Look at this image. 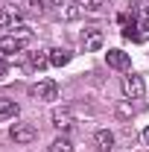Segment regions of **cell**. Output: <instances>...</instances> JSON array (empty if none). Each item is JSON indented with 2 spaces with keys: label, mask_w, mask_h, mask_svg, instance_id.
Listing matches in <instances>:
<instances>
[{
  "label": "cell",
  "mask_w": 149,
  "mask_h": 152,
  "mask_svg": "<svg viewBox=\"0 0 149 152\" xmlns=\"http://www.w3.org/2000/svg\"><path fill=\"white\" fill-rule=\"evenodd\" d=\"M53 152H73V143H70V137L58 134L56 140H53Z\"/></svg>",
  "instance_id": "14"
},
{
  "label": "cell",
  "mask_w": 149,
  "mask_h": 152,
  "mask_svg": "<svg viewBox=\"0 0 149 152\" xmlns=\"http://www.w3.org/2000/svg\"><path fill=\"white\" fill-rule=\"evenodd\" d=\"M18 114V102L9 96H0V117H15Z\"/></svg>",
  "instance_id": "12"
},
{
  "label": "cell",
  "mask_w": 149,
  "mask_h": 152,
  "mask_svg": "<svg viewBox=\"0 0 149 152\" xmlns=\"http://www.w3.org/2000/svg\"><path fill=\"white\" fill-rule=\"evenodd\" d=\"M29 96H32V99H56L58 96V85L53 79H44V82H38V85L29 88Z\"/></svg>",
  "instance_id": "5"
},
{
  "label": "cell",
  "mask_w": 149,
  "mask_h": 152,
  "mask_svg": "<svg viewBox=\"0 0 149 152\" xmlns=\"http://www.w3.org/2000/svg\"><path fill=\"white\" fill-rule=\"evenodd\" d=\"M70 53H67V50H50V64H53V67H64V64H70Z\"/></svg>",
  "instance_id": "11"
},
{
  "label": "cell",
  "mask_w": 149,
  "mask_h": 152,
  "mask_svg": "<svg viewBox=\"0 0 149 152\" xmlns=\"http://www.w3.org/2000/svg\"><path fill=\"white\" fill-rule=\"evenodd\" d=\"M29 6H32L35 12H47V9L53 6V0H29Z\"/></svg>",
  "instance_id": "16"
},
{
  "label": "cell",
  "mask_w": 149,
  "mask_h": 152,
  "mask_svg": "<svg viewBox=\"0 0 149 152\" xmlns=\"http://www.w3.org/2000/svg\"><path fill=\"white\" fill-rule=\"evenodd\" d=\"M58 15H61V20H79L85 15V9H82V3H76V0H64V3L58 6Z\"/></svg>",
  "instance_id": "7"
},
{
  "label": "cell",
  "mask_w": 149,
  "mask_h": 152,
  "mask_svg": "<svg viewBox=\"0 0 149 152\" xmlns=\"http://www.w3.org/2000/svg\"><path fill=\"white\" fill-rule=\"evenodd\" d=\"M82 9L96 15V12H102V0H82Z\"/></svg>",
  "instance_id": "15"
},
{
  "label": "cell",
  "mask_w": 149,
  "mask_h": 152,
  "mask_svg": "<svg viewBox=\"0 0 149 152\" xmlns=\"http://www.w3.org/2000/svg\"><path fill=\"white\" fill-rule=\"evenodd\" d=\"M93 143H96L99 152H111L114 149V134L108 132V129H99V132L93 134Z\"/></svg>",
  "instance_id": "10"
},
{
  "label": "cell",
  "mask_w": 149,
  "mask_h": 152,
  "mask_svg": "<svg viewBox=\"0 0 149 152\" xmlns=\"http://www.w3.org/2000/svg\"><path fill=\"white\" fill-rule=\"evenodd\" d=\"M9 134H12V140H15V143H32V140L38 137V132H35V126H32V123H15Z\"/></svg>",
  "instance_id": "6"
},
{
  "label": "cell",
  "mask_w": 149,
  "mask_h": 152,
  "mask_svg": "<svg viewBox=\"0 0 149 152\" xmlns=\"http://www.w3.org/2000/svg\"><path fill=\"white\" fill-rule=\"evenodd\" d=\"M0 29H9V32L23 29V12H20V9H15V6L0 9Z\"/></svg>",
  "instance_id": "2"
},
{
  "label": "cell",
  "mask_w": 149,
  "mask_h": 152,
  "mask_svg": "<svg viewBox=\"0 0 149 152\" xmlns=\"http://www.w3.org/2000/svg\"><path fill=\"white\" fill-rule=\"evenodd\" d=\"M23 44H26L23 35H6V38H0V56H3V58L18 56L20 50H23Z\"/></svg>",
  "instance_id": "4"
},
{
  "label": "cell",
  "mask_w": 149,
  "mask_h": 152,
  "mask_svg": "<svg viewBox=\"0 0 149 152\" xmlns=\"http://www.w3.org/2000/svg\"><path fill=\"white\" fill-rule=\"evenodd\" d=\"M137 18H140V29H149V6L137 9Z\"/></svg>",
  "instance_id": "17"
},
{
  "label": "cell",
  "mask_w": 149,
  "mask_h": 152,
  "mask_svg": "<svg viewBox=\"0 0 149 152\" xmlns=\"http://www.w3.org/2000/svg\"><path fill=\"white\" fill-rule=\"evenodd\" d=\"M123 94H126V99H140V96L146 94L143 76H137V73H129V76H123Z\"/></svg>",
  "instance_id": "3"
},
{
  "label": "cell",
  "mask_w": 149,
  "mask_h": 152,
  "mask_svg": "<svg viewBox=\"0 0 149 152\" xmlns=\"http://www.w3.org/2000/svg\"><path fill=\"white\" fill-rule=\"evenodd\" d=\"M105 61H108V67H114V70H129V53H123V50H108L105 53Z\"/></svg>",
  "instance_id": "8"
},
{
  "label": "cell",
  "mask_w": 149,
  "mask_h": 152,
  "mask_svg": "<svg viewBox=\"0 0 149 152\" xmlns=\"http://www.w3.org/2000/svg\"><path fill=\"white\" fill-rule=\"evenodd\" d=\"M117 114H120V117H131V108L129 105H117Z\"/></svg>",
  "instance_id": "19"
},
{
  "label": "cell",
  "mask_w": 149,
  "mask_h": 152,
  "mask_svg": "<svg viewBox=\"0 0 149 152\" xmlns=\"http://www.w3.org/2000/svg\"><path fill=\"white\" fill-rule=\"evenodd\" d=\"M53 126L61 129V132H67V129L73 126V114H70V108H53Z\"/></svg>",
  "instance_id": "9"
},
{
  "label": "cell",
  "mask_w": 149,
  "mask_h": 152,
  "mask_svg": "<svg viewBox=\"0 0 149 152\" xmlns=\"http://www.w3.org/2000/svg\"><path fill=\"white\" fill-rule=\"evenodd\" d=\"M47 64H50V53H32L29 56V67L32 70H44Z\"/></svg>",
  "instance_id": "13"
},
{
  "label": "cell",
  "mask_w": 149,
  "mask_h": 152,
  "mask_svg": "<svg viewBox=\"0 0 149 152\" xmlns=\"http://www.w3.org/2000/svg\"><path fill=\"white\" fill-rule=\"evenodd\" d=\"M6 73H9V58L0 56V76H6Z\"/></svg>",
  "instance_id": "18"
},
{
  "label": "cell",
  "mask_w": 149,
  "mask_h": 152,
  "mask_svg": "<svg viewBox=\"0 0 149 152\" xmlns=\"http://www.w3.org/2000/svg\"><path fill=\"white\" fill-rule=\"evenodd\" d=\"M79 44H82V50H85V53H96V50H102L105 35H102V29H99V26H85V29H82V35H79Z\"/></svg>",
  "instance_id": "1"
}]
</instances>
